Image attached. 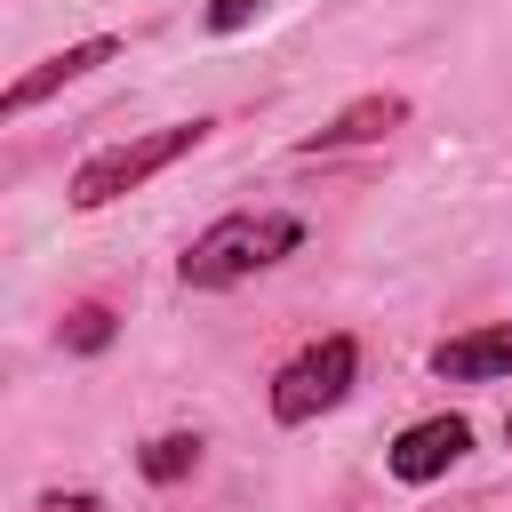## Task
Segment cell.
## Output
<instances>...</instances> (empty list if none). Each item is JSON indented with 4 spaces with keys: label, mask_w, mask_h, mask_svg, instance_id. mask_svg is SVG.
Returning a JSON list of instances; mask_svg holds the SVG:
<instances>
[{
    "label": "cell",
    "mask_w": 512,
    "mask_h": 512,
    "mask_svg": "<svg viewBox=\"0 0 512 512\" xmlns=\"http://www.w3.org/2000/svg\"><path fill=\"white\" fill-rule=\"evenodd\" d=\"M504 440H512V416H504Z\"/></svg>",
    "instance_id": "obj_12"
},
{
    "label": "cell",
    "mask_w": 512,
    "mask_h": 512,
    "mask_svg": "<svg viewBox=\"0 0 512 512\" xmlns=\"http://www.w3.org/2000/svg\"><path fill=\"white\" fill-rule=\"evenodd\" d=\"M352 384H360V344L336 328V336H312V344H296L280 368H272V384H264V408H272V424H320L328 408H344L352 400Z\"/></svg>",
    "instance_id": "obj_3"
},
{
    "label": "cell",
    "mask_w": 512,
    "mask_h": 512,
    "mask_svg": "<svg viewBox=\"0 0 512 512\" xmlns=\"http://www.w3.org/2000/svg\"><path fill=\"white\" fill-rule=\"evenodd\" d=\"M112 56H120V32H88V40L56 48V56H40V64H32V72H24V80H16L8 96H0V112H8V120H24V112H32V104H48L56 88H72V80L104 72Z\"/></svg>",
    "instance_id": "obj_6"
},
{
    "label": "cell",
    "mask_w": 512,
    "mask_h": 512,
    "mask_svg": "<svg viewBox=\"0 0 512 512\" xmlns=\"http://www.w3.org/2000/svg\"><path fill=\"white\" fill-rule=\"evenodd\" d=\"M400 120H408V96H400V88H368V96H352L336 120H320L312 136H296V160H328V152H360V144H384Z\"/></svg>",
    "instance_id": "obj_5"
},
{
    "label": "cell",
    "mask_w": 512,
    "mask_h": 512,
    "mask_svg": "<svg viewBox=\"0 0 512 512\" xmlns=\"http://www.w3.org/2000/svg\"><path fill=\"white\" fill-rule=\"evenodd\" d=\"M472 456V416H456V408H440V416H416L392 448H384V472L400 480V488H432L448 464H464Z\"/></svg>",
    "instance_id": "obj_4"
},
{
    "label": "cell",
    "mask_w": 512,
    "mask_h": 512,
    "mask_svg": "<svg viewBox=\"0 0 512 512\" xmlns=\"http://www.w3.org/2000/svg\"><path fill=\"white\" fill-rule=\"evenodd\" d=\"M432 376L440 384H504L512 376V320H480L464 336L432 344Z\"/></svg>",
    "instance_id": "obj_7"
},
{
    "label": "cell",
    "mask_w": 512,
    "mask_h": 512,
    "mask_svg": "<svg viewBox=\"0 0 512 512\" xmlns=\"http://www.w3.org/2000/svg\"><path fill=\"white\" fill-rule=\"evenodd\" d=\"M216 136V120H168V128H144V136H120V144H96L80 168H72V184H64V200L88 216V208H112V200H128V192H144L160 168H176L184 152H200Z\"/></svg>",
    "instance_id": "obj_2"
},
{
    "label": "cell",
    "mask_w": 512,
    "mask_h": 512,
    "mask_svg": "<svg viewBox=\"0 0 512 512\" xmlns=\"http://www.w3.org/2000/svg\"><path fill=\"white\" fill-rule=\"evenodd\" d=\"M200 448H208L200 432H160V440H144V448H136V472H144L152 488H176V480H192V472H200Z\"/></svg>",
    "instance_id": "obj_8"
},
{
    "label": "cell",
    "mask_w": 512,
    "mask_h": 512,
    "mask_svg": "<svg viewBox=\"0 0 512 512\" xmlns=\"http://www.w3.org/2000/svg\"><path fill=\"white\" fill-rule=\"evenodd\" d=\"M264 8H272V0H208V8H200V24H208L216 40H232V32H248Z\"/></svg>",
    "instance_id": "obj_10"
},
{
    "label": "cell",
    "mask_w": 512,
    "mask_h": 512,
    "mask_svg": "<svg viewBox=\"0 0 512 512\" xmlns=\"http://www.w3.org/2000/svg\"><path fill=\"white\" fill-rule=\"evenodd\" d=\"M112 336H120V312H112V304H72V312H64V328H56V344H64V352H80V360H88V352H104Z\"/></svg>",
    "instance_id": "obj_9"
},
{
    "label": "cell",
    "mask_w": 512,
    "mask_h": 512,
    "mask_svg": "<svg viewBox=\"0 0 512 512\" xmlns=\"http://www.w3.org/2000/svg\"><path fill=\"white\" fill-rule=\"evenodd\" d=\"M40 512H104V496H88V488H40Z\"/></svg>",
    "instance_id": "obj_11"
},
{
    "label": "cell",
    "mask_w": 512,
    "mask_h": 512,
    "mask_svg": "<svg viewBox=\"0 0 512 512\" xmlns=\"http://www.w3.org/2000/svg\"><path fill=\"white\" fill-rule=\"evenodd\" d=\"M304 240H312V224H304L296 208H232V216H216L208 232H192V240H184L176 280H184V288H200V296H216V288H240V280H256V272H272V264H288Z\"/></svg>",
    "instance_id": "obj_1"
}]
</instances>
